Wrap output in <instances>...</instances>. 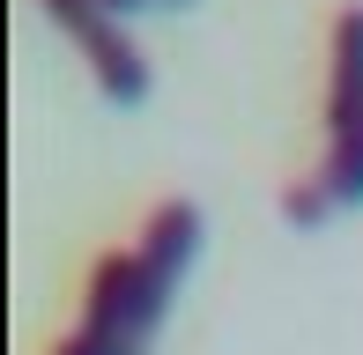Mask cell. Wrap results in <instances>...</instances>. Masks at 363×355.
I'll return each mask as SVG.
<instances>
[{
	"instance_id": "1",
	"label": "cell",
	"mask_w": 363,
	"mask_h": 355,
	"mask_svg": "<svg viewBox=\"0 0 363 355\" xmlns=\"http://www.w3.org/2000/svg\"><path fill=\"white\" fill-rule=\"evenodd\" d=\"M193 252H201V207L193 200H163L156 215L141 222L134 252H104V260L89 267L82 326L52 355H148V341L163 333V318H171V303H178V281H186Z\"/></svg>"
},
{
	"instance_id": "2",
	"label": "cell",
	"mask_w": 363,
	"mask_h": 355,
	"mask_svg": "<svg viewBox=\"0 0 363 355\" xmlns=\"http://www.w3.org/2000/svg\"><path fill=\"white\" fill-rule=\"evenodd\" d=\"M45 15L82 45V59H89L96 89H104L111 104H148V59H141V45L119 30V15H104L96 0H45Z\"/></svg>"
},
{
	"instance_id": "3",
	"label": "cell",
	"mask_w": 363,
	"mask_h": 355,
	"mask_svg": "<svg viewBox=\"0 0 363 355\" xmlns=\"http://www.w3.org/2000/svg\"><path fill=\"white\" fill-rule=\"evenodd\" d=\"M341 207H363V126L341 134V141H326V163L311 178L282 185V222H296V230H319Z\"/></svg>"
},
{
	"instance_id": "4",
	"label": "cell",
	"mask_w": 363,
	"mask_h": 355,
	"mask_svg": "<svg viewBox=\"0 0 363 355\" xmlns=\"http://www.w3.org/2000/svg\"><path fill=\"white\" fill-rule=\"evenodd\" d=\"M363 126V8L334 15V74H326V141Z\"/></svg>"
},
{
	"instance_id": "5",
	"label": "cell",
	"mask_w": 363,
	"mask_h": 355,
	"mask_svg": "<svg viewBox=\"0 0 363 355\" xmlns=\"http://www.w3.org/2000/svg\"><path fill=\"white\" fill-rule=\"evenodd\" d=\"M104 15H134V8H171V0H96Z\"/></svg>"
}]
</instances>
